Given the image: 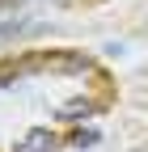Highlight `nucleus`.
<instances>
[{"label":"nucleus","mask_w":148,"mask_h":152,"mask_svg":"<svg viewBox=\"0 0 148 152\" xmlns=\"http://www.w3.org/2000/svg\"><path fill=\"white\" fill-rule=\"evenodd\" d=\"M51 148H55V135H51L47 127H34V131H26V135L17 140L13 152H51Z\"/></svg>","instance_id":"f257e3e1"},{"label":"nucleus","mask_w":148,"mask_h":152,"mask_svg":"<svg viewBox=\"0 0 148 152\" xmlns=\"http://www.w3.org/2000/svg\"><path fill=\"white\" fill-rule=\"evenodd\" d=\"M72 144H76V148H93V144H97V131H93V127H81L76 135H72Z\"/></svg>","instance_id":"7ed1b4c3"},{"label":"nucleus","mask_w":148,"mask_h":152,"mask_svg":"<svg viewBox=\"0 0 148 152\" xmlns=\"http://www.w3.org/2000/svg\"><path fill=\"white\" fill-rule=\"evenodd\" d=\"M81 114H93L89 97H68V106H59V118H81Z\"/></svg>","instance_id":"f03ea898"}]
</instances>
